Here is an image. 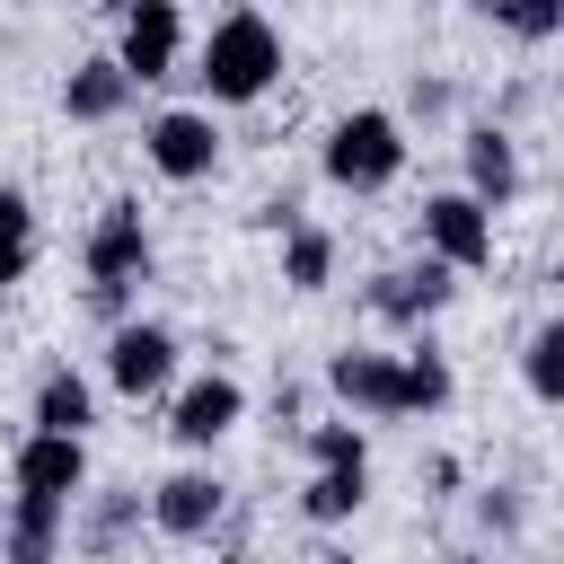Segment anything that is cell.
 Wrapping results in <instances>:
<instances>
[{
	"label": "cell",
	"instance_id": "cell-19",
	"mask_svg": "<svg viewBox=\"0 0 564 564\" xmlns=\"http://www.w3.org/2000/svg\"><path fill=\"white\" fill-rule=\"evenodd\" d=\"M326 273H335V238L326 229H291L282 238V282L291 291H326Z\"/></svg>",
	"mask_w": 564,
	"mask_h": 564
},
{
	"label": "cell",
	"instance_id": "cell-11",
	"mask_svg": "<svg viewBox=\"0 0 564 564\" xmlns=\"http://www.w3.org/2000/svg\"><path fill=\"white\" fill-rule=\"evenodd\" d=\"M220 476H203V467H185V476H167L159 494H150V520L167 529V538H212L220 529Z\"/></svg>",
	"mask_w": 564,
	"mask_h": 564
},
{
	"label": "cell",
	"instance_id": "cell-8",
	"mask_svg": "<svg viewBox=\"0 0 564 564\" xmlns=\"http://www.w3.org/2000/svg\"><path fill=\"white\" fill-rule=\"evenodd\" d=\"M106 379H115L123 397H159V388L176 379V335L150 326V317L115 326V344H106Z\"/></svg>",
	"mask_w": 564,
	"mask_h": 564
},
{
	"label": "cell",
	"instance_id": "cell-20",
	"mask_svg": "<svg viewBox=\"0 0 564 564\" xmlns=\"http://www.w3.org/2000/svg\"><path fill=\"white\" fill-rule=\"evenodd\" d=\"M520 370H529V397H538V405L564 397V317H546V326L529 335V361H520Z\"/></svg>",
	"mask_w": 564,
	"mask_h": 564
},
{
	"label": "cell",
	"instance_id": "cell-3",
	"mask_svg": "<svg viewBox=\"0 0 564 564\" xmlns=\"http://www.w3.org/2000/svg\"><path fill=\"white\" fill-rule=\"evenodd\" d=\"M423 247L449 264V273H476V264H494V212L458 185V194H432L423 203Z\"/></svg>",
	"mask_w": 564,
	"mask_h": 564
},
{
	"label": "cell",
	"instance_id": "cell-12",
	"mask_svg": "<svg viewBox=\"0 0 564 564\" xmlns=\"http://www.w3.org/2000/svg\"><path fill=\"white\" fill-rule=\"evenodd\" d=\"M467 194H476L485 212H502V203L520 194V150H511V132H494V123L467 132Z\"/></svg>",
	"mask_w": 564,
	"mask_h": 564
},
{
	"label": "cell",
	"instance_id": "cell-13",
	"mask_svg": "<svg viewBox=\"0 0 564 564\" xmlns=\"http://www.w3.org/2000/svg\"><path fill=\"white\" fill-rule=\"evenodd\" d=\"M441 300H449V264H441V256H432V264H405V273H379V282H370V308H379V317H432Z\"/></svg>",
	"mask_w": 564,
	"mask_h": 564
},
{
	"label": "cell",
	"instance_id": "cell-16",
	"mask_svg": "<svg viewBox=\"0 0 564 564\" xmlns=\"http://www.w3.org/2000/svg\"><path fill=\"white\" fill-rule=\"evenodd\" d=\"M62 511H70V502L18 494V502H9V555H18V564H44V555L62 546Z\"/></svg>",
	"mask_w": 564,
	"mask_h": 564
},
{
	"label": "cell",
	"instance_id": "cell-6",
	"mask_svg": "<svg viewBox=\"0 0 564 564\" xmlns=\"http://www.w3.org/2000/svg\"><path fill=\"white\" fill-rule=\"evenodd\" d=\"M9 476H18V494L70 502V494L88 485V441H79V432H44V423H35V432L18 441V467H9Z\"/></svg>",
	"mask_w": 564,
	"mask_h": 564
},
{
	"label": "cell",
	"instance_id": "cell-17",
	"mask_svg": "<svg viewBox=\"0 0 564 564\" xmlns=\"http://www.w3.org/2000/svg\"><path fill=\"white\" fill-rule=\"evenodd\" d=\"M361 494H370V467H317L308 494H300V511H308V520H352Z\"/></svg>",
	"mask_w": 564,
	"mask_h": 564
},
{
	"label": "cell",
	"instance_id": "cell-22",
	"mask_svg": "<svg viewBox=\"0 0 564 564\" xmlns=\"http://www.w3.org/2000/svg\"><path fill=\"white\" fill-rule=\"evenodd\" d=\"M494 18H502L520 44H546V35H564V0H494Z\"/></svg>",
	"mask_w": 564,
	"mask_h": 564
},
{
	"label": "cell",
	"instance_id": "cell-4",
	"mask_svg": "<svg viewBox=\"0 0 564 564\" xmlns=\"http://www.w3.org/2000/svg\"><path fill=\"white\" fill-rule=\"evenodd\" d=\"M141 150H150V167H159V176H176V185H194V176H212V167H220V132H212V115H194V106L150 115Z\"/></svg>",
	"mask_w": 564,
	"mask_h": 564
},
{
	"label": "cell",
	"instance_id": "cell-9",
	"mask_svg": "<svg viewBox=\"0 0 564 564\" xmlns=\"http://www.w3.org/2000/svg\"><path fill=\"white\" fill-rule=\"evenodd\" d=\"M238 414H247V388H238L229 370H212V379H185V388H176L167 432H176L185 449H212L220 432H238Z\"/></svg>",
	"mask_w": 564,
	"mask_h": 564
},
{
	"label": "cell",
	"instance_id": "cell-10",
	"mask_svg": "<svg viewBox=\"0 0 564 564\" xmlns=\"http://www.w3.org/2000/svg\"><path fill=\"white\" fill-rule=\"evenodd\" d=\"M132 273H150V229H141V203H106L97 229H88V282L123 291Z\"/></svg>",
	"mask_w": 564,
	"mask_h": 564
},
{
	"label": "cell",
	"instance_id": "cell-1",
	"mask_svg": "<svg viewBox=\"0 0 564 564\" xmlns=\"http://www.w3.org/2000/svg\"><path fill=\"white\" fill-rule=\"evenodd\" d=\"M203 97L212 106H256L273 79H282V35L256 18V9H229L220 26H212V44H203Z\"/></svg>",
	"mask_w": 564,
	"mask_h": 564
},
{
	"label": "cell",
	"instance_id": "cell-5",
	"mask_svg": "<svg viewBox=\"0 0 564 564\" xmlns=\"http://www.w3.org/2000/svg\"><path fill=\"white\" fill-rule=\"evenodd\" d=\"M326 388H335L344 405H361V414H379V423H397V414H405V361H397V352H370V344H344V352L326 361Z\"/></svg>",
	"mask_w": 564,
	"mask_h": 564
},
{
	"label": "cell",
	"instance_id": "cell-18",
	"mask_svg": "<svg viewBox=\"0 0 564 564\" xmlns=\"http://www.w3.org/2000/svg\"><path fill=\"white\" fill-rule=\"evenodd\" d=\"M35 264V203L18 185H0V282H18Z\"/></svg>",
	"mask_w": 564,
	"mask_h": 564
},
{
	"label": "cell",
	"instance_id": "cell-23",
	"mask_svg": "<svg viewBox=\"0 0 564 564\" xmlns=\"http://www.w3.org/2000/svg\"><path fill=\"white\" fill-rule=\"evenodd\" d=\"M308 458H317V467H370V441H361L352 423H317V432H308Z\"/></svg>",
	"mask_w": 564,
	"mask_h": 564
},
{
	"label": "cell",
	"instance_id": "cell-2",
	"mask_svg": "<svg viewBox=\"0 0 564 564\" xmlns=\"http://www.w3.org/2000/svg\"><path fill=\"white\" fill-rule=\"evenodd\" d=\"M397 167H405V123H397V115L361 106V115H344V123L326 132V185H344V194H379Z\"/></svg>",
	"mask_w": 564,
	"mask_h": 564
},
{
	"label": "cell",
	"instance_id": "cell-7",
	"mask_svg": "<svg viewBox=\"0 0 564 564\" xmlns=\"http://www.w3.org/2000/svg\"><path fill=\"white\" fill-rule=\"evenodd\" d=\"M176 44H185L176 0H132V9H123V44H115V62H123V79L141 88V79H167V70H176Z\"/></svg>",
	"mask_w": 564,
	"mask_h": 564
},
{
	"label": "cell",
	"instance_id": "cell-21",
	"mask_svg": "<svg viewBox=\"0 0 564 564\" xmlns=\"http://www.w3.org/2000/svg\"><path fill=\"white\" fill-rule=\"evenodd\" d=\"M405 361V414H441L449 405V361L432 352V344H414V352H397Z\"/></svg>",
	"mask_w": 564,
	"mask_h": 564
},
{
	"label": "cell",
	"instance_id": "cell-14",
	"mask_svg": "<svg viewBox=\"0 0 564 564\" xmlns=\"http://www.w3.org/2000/svg\"><path fill=\"white\" fill-rule=\"evenodd\" d=\"M123 97H132L123 62H79V70L62 79V106H70L79 123H106V115H123Z\"/></svg>",
	"mask_w": 564,
	"mask_h": 564
},
{
	"label": "cell",
	"instance_id": "cell-15",
	"mask_svg": "<svg viewBox=\"0 0 564 564\" xmlns=\"http://www.w3.org/2000/svg\"><path fill=\"white\" fill-rule=\"evenodd\" d=\"M35 423L88 441V423H97V388H88L79 370H44V388H35Z\"/></svg>",
	"mask_w": 564,
	"mask_h": 564
}]
</instances>
